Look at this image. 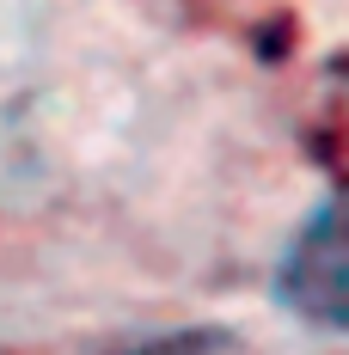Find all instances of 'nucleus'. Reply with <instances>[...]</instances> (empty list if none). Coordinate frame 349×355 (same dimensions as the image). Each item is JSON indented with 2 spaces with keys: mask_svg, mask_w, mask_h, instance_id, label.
Segmentation results:
<instances>
[{
  "mask_svg": "<svg viewBox=\"0 0 349 355\" xmlns=\"http://www.w3.org/2000/svg\"><path fill=\"white\" fill-rule=\"evenodd\" d=\"M282 300L318 324H343V251H337V209H318L282 263Z\"/></svg>",
  "mask_w": 349,
  "mask_h": 355,
  "instance_id": "nucleus-1",
  "label": "nucleus"
},
{
  "mask_svg": "<svg viewBox=\"0 0 349 355\" xmlns=\"http://www.w3.org/2000/svg\"><path fill=\"white\" fill-rule=\"evenodd\" d=\"M117 355H245V349L227 331H166V337H147V343L117 349Z\"/></svg>",
  "mask_w": 349,
  "mask_h": 355,
  "instance_id": "nucleus-2",
  "label": "nucleus"
}]
</instances>
